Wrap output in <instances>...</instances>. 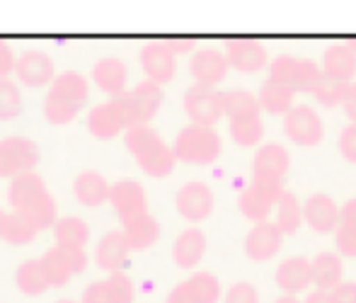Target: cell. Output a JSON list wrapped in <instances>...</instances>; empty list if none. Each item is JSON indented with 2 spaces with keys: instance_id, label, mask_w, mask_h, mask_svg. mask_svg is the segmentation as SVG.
<instances>
[{
  "instance_id": "50",
  "label": "cell",
  "mask_w": 356,
  "mask_h": 303,
  "mask_svg": "<svg viewBox=\"0 0 356 303\" xmlns=\"http://www.w3.org/2000/svg\"><path fill=\"white\" fill-rule=\"evenodd\" d=\"M168 303H189V299L184 296V291H182V286H175L172 291H170V296H168Z\"/></svg>"
},
{
  "instance_id": "14",
  "label": "cell",
  "mask_w": 356,
  "mask_h": 303,
  "mask_svg": "<svg viewBox=\"0 0 356 303\" xmlns=\"http://www.w3.org/2000/svg\"><path fill=\"white\" fill-rule=\"evenodd\" d=\"M175 206H177L179 216L189 224H199V221L209 219L213 211V192L204 182H189L175 196Z\"/></svg>"
},
{
  "instance_id": "24",
  "label": "cell",
  "mask_w": 356,
  "mask_h": 303,
  "mask_svg": "<svg viewBox=\"0 0 356 303\" xmlns=\"http://www.w3.org/2000/svg\"><path fill=\"white\" fill-rule=\"evenodd\" d=\"M303 219L315 233H332L339 228V209L332 196L313 194L303 204Z\"/></svg>"
},
{
  "instance_id": "32",
  "label": "cell",
  "mask_w": 356,
  "mask_h": 303,
  "mask_svg": "<svg viewBox=\"0 0 356 303\" xmlns=\"http://www.w3.org/2000/svg\"><path fill=\"white\" fill-rule=\"evenodd\" d=\"M293 90L277 78H267L259 88V104L269 114H289L293 109Z\"/></svg>"
},
{
  "instance_id": "10",
  "label": "cell",
  "mask_w": 356,
  "mask_h": 303,
  "mask_svg": "<svg viewBox=\"0 0 356 303\" xmlns=\"http://www.w3.org/2000/svg\"><path fill=\"white\" fill-rule=\"evenodd\" d=\"M42 262H44V270H47L51 286L61 289V286H66L75 274H80V272L88 267V255H85V250L54 245L44 252Z\"/></svg>"
},
{
  "instance_id": "4",
  "label": "cell",
  "mask_w": 356,
  "mask_h": 303,
  "mask_svg": "<svg viewBox=\"0 0 356 303\" xmlns=\"http://www.w3.org/2000/svg\"><path fill=\"white\" fill-rule=\"evenodd\" d=\"M220 150H223V141L211 126H184L172 143L175 158L187 165H211L218 160Z\"/></svg>"
},
{
  "instance_id": "48",
  "label": "cell",
  "mask_w": 356,
  "mask_h": 303,
  "mask_svg": "<svg viewBox=\"0 0 356 303\" xmlns=\"http://www.w3.org/2000/svg\"><path fill=\"white\" fill-rule=\"evenodd\" d=\"M339 224L356 226V199H349L347 204L339 209Z\"/></svg>"
},
{
  "instance_id": "13",
  "label": "cell",
  "mask_w": 356,
  "mask_h": 303,
  "mask_svg": "<svg viewBox=\"0 0 356 303\" xmlns=\"http://www.w3.org/2000/svg\"><path fill=\"white\" fill-rule=\"evenodd\" d=\"M88 131L99 141H112L114 136H119L122 131H129V121L124 114L119 100H107V102L97 104L90 109L88 114Z\"/></svg>"
},
{
  "instance_id": "28",
  "label": "cell",
  "mask_w": 356,
  "mask_h": 303,
  "mask_svg": "<svg viewBox=\"0 0 356 303\" xmlns=\"http://www.w3.org/2000/svg\"><path fill=\"white\" fill-rule=\"evenodd\" d=\"M204 252H207V235L199 228H187L177 235L172 245V260L179 270H192L202 262Z\"/></svg>"
},
{
  "instance_id": "36",
  "label": "cell",
  "mask_w": 356,
  "mask_h": 303,
  "mask_svg": "<svg viewBox=\"0 0 356 303\" xmlns=\"http://www.w3.org/2000/svg\"><path fill=\"white\" fill-rule=\"evenodd\" d=\"M303 221V206H300L298 196L293 192H284L277 204V228L284 235H296Z\"/></svg>"
},
{
  "instance_id": "12",
  "label": "cell",
  "mask_w": 356,
  "mask_h": 303,
  "mask_svg": "<svg viewBox=\"0 0 356 303\" xmlns=\"http://www.w3.org/2000/svg\"><path fill=\"white\" fill-rule=\"evenodd\" d=\"M15 75L24 88H47L56 80V63L47 52L29 49V52H22L17 56Z\"/></svg>"
},
{
  "instance_id": "31",
  "label": "cell",
  "mask_w": 356,
  "mask_h": 303,
  "mask_svg": "<svg viewBox=\"0 0 356 303\" xmlns=\"http://www.w3.org/2000/svg\"><path fill=\"white\" fill-rule=\"evenodd\" d=\"M323 73L334 80L352 83V78L356 75V54L347 47V44L330 47L323 59Z\"/></svg>"
},
{
  "instance_id": "21",
  "label": "cell",
  "mask_w": 356,
  "mask_h": 303,
  "mask_svg": "<svg viewBox=\"0 0 356 303\" xmlns=\"http://www.w3.org/2000/svg\"><path fill=\"white\" fill-rule=\"evenodd\" d=\"M92 83L102 90L104 95H109V100L122 98L127 93L129 83V70L127 63L117 56H104L92 65Z\"/></svg>"
},
{
  "instance_id": "37",
  "label": "cell",
  "mask_w": 356,
  "mask_h": 303,
  "mask_svg": "<svg viewBox=\"0 0 356 303\" xmlns=\"http://www.w3.org/2000/svg\"><path fill=\"white\" fill-rule=\"evenodd\" d=\"M22 214L27 216L29 224L37 231L54 228V226L58 224V206L51 194H44V196H39V199H34L29 206H24Z\"/></svg>"
},
{
  "instance_id": "20",
  "label": "cell",
  "mask_w": 356,
  "mask_h": 303,
  "mask_svg": "<svg viewBox=\"0 0 356 303\" xmlns=\"http://www.w3.org/2000/svg\"><path fill=\"white\" fill-rule=\"evenodd\" d=\"M228 68L230 63L225 54L216 52V49H199L189 61V73H192L194 83L207 85V88H216L218 83H223Z\"/></svg>"
},
{
  "instance_id": "8",
  "label": "cell",
  "mask_w": 356,
  "mask_h": 303,
  "mask_svg": "<svg viewBox=\"0 0 356 303\" xmlns=\"http://www.w3.org/2000/svg\"><path fill=\"white\" fill-rule=\"evenodd\" d=\"M184 112L197 126H211L218 124L220 117H225V93L207 85H197L184 93Z\"/></svg>"
},
{
  "instance_id": "16",
  "label": "cell",
  "mask_w": 356,
  "mask_h": 303,
  "mask_svg": "<svg viewBox=\"0 0 356 303\" xmlns=\"http://www.w3.org/2000/svg\"><path fill=\"white\" fill-rule=\"evenodd\" d=\"M225 59L230 68L240 73H257L267 65V49L257 39L250 37H233L225 44Z\"/></svg>"
},
{
  "instance_id": "19",
  "label": "cell",
  "mask_w": 356,
  "mask_h": 303,
  "mask_svg": "<svg viewBox=\"0 0 356 303\" xmlns=\"http://www.w3.org/2000/svg\"><path fill=\"white\" fill-rule=\"evenodd\" d=\"M289 165H291L289 150L279 143H267L257 150V155H254L252 175H254V180L284 185L286 175H289Z\"/></svg>"
},
{
  "instance_id": "30",
  "label": "cell",
  "mask_w": 356,
  "mask_h": 303,
  "mask_svg": "<svg viewBox=\"0 0 356 303\" xmlns=\"http://www.w3.org/2000/svg\"><path fill=\"white\" fill-rule=\"evenodd\" d=\"M122 231H124V235H127L131 250H145V247L155 245L160 238V224H158V219L150 214L136 216V219H131V221H124Z\"/></svg>"
},
{
  "instance_id": "47",
  "label": "cell",
  "mask_w": 356,
  "mask_h": 303,
  "mask_svg": "<svg viewBox=\"0 0 356 303\" xmlns=\"http://www.w3.org/2000/svg\"><path fill=\"white\" fill-rule=\"evenodd\" d=\"M344 114L352 119V124H356V83H349L347 98H344Z\"/></svg>"
},
{
  "instance_id": "1",
  "label": "cell",
  "mask_w": 356,
  "mask_h": 303,
  "mask_svg": "<svg viewBox=\"0 0 356 303\" xmlns=\"http://www.w3.org/2000/svg\"><path fill=\"white\" fill-rule=\"evenodd\" d=\"M88 78L83 73L78 70L58 73L44 98V117L54 126L68 124L83 112V107L88 104Z\"/></svg>"
},
{
  "instance_id": "43",
  "label": "cell",
  "mask_w": 356,
  "mask_h": 303,
  "mask_svg": "<svg viewBox=\"0 0 356 303\" xmlns=\"http://www.w3.org/2000/svg\"><path fill=\"white\" fill-rule=\"evenodd\" d=\"M165 47L177 56V54H189L192 49H197V39L187 37V34H170V37H163Z\"/></svg>"
},
{
  "instance_id": "52",
  "label": "cell",
  "mask_w": 356,
  "mask_h": 303,
  "mask_svg": "<svg viewBox=\"0 0 356 303\" xmlns=\"http://www.w3.org/2000/svg\"><path fill=\"white\" fill-rule=\"evenodd\" d=\"M277 303H303V301H298L296 296H289V294H286V296H282V299H277Z\"/></svg>"
},
{
  "instance_id": "35",
  "label": "cell",
  "mask_w": 356,
  "mask_h": 303,
  "mask_svg": "<svg viewBox=\"0 0 356 303\" xmlns=\"http://www.w3.org/2000/svg\"><path fill=\"white\" fill-rule=\"evenodd\" d=\"M54 235H56V245L73 247V250H85L90 240V228L80 216H63L58 224L54 226Z\"/></svg>"
},
{
  "instance_id": "38",
  "label": "cell",
  "mask_w": 356,
  "mask_h": 303,
  "mask_svg": "<svg viewBox=\"0 0 356 303\" xmlns=\"http://www.w3.org/2000/svg\"><path fill=\"white\" fill-rule=\"evenodd\" d=\"M39 231L29 224V219L22 214V211H10L8 214V224H5V235L3 240L10 242V245H27L37 238Z\"/></svg>"
},
{
  "instance_id": "17",
  "label": "cell",
  "mask_w": 356,
  "mask_h": 303,
  "mask_svg": "<svg viewBox=\"0 0 356 303\" xmlns=\"http://www.w3.org/2000/svg\"><path fill=\"white\" fill-rule=\"evenodd\" d=\"M141 68L145 73V80H153L158 85H165L175 78V70H177V56L165 47L163 39L158 42H150L141 49Z\"/></svg>"
},
{
  "instance_id": "51",
  "label": "cell",
  "mask_w": 356,
  "mask_h": 303,
  "mask_svg": "<svg viewBox=\"0 0 356 303\" xmlns=\"http://www.w3.org/2000/svg\"><path fill=\"white\" fill-rule=\"evenodd\" d=\"M5 224H8V211L0 209V240H3V235H5Z\"/></svg>"
},
{
  "instance_id": "41",
  "label": "cell",
  "mask_w": 356,
  "mask_h": 303,
  "mask_svg": "<svg viewBox=\"0 0 356 303\" xmlns=\"http://www.w3.org/2000/svg\"><path fill=\"white\" fill-rule=\"evenodd\" d=\"M334 240H337V250L344 257H356V226H344L334 231Z\"/></svg>"
},
{
  "instance_id": "11",
  "label": "cell",
  "mask_w": 356,
  "mask_h": 303,
  "mask_svg": "<svg viewBox=\"0 0 356 303\" xmlns=\"http://www.w3.org/2000/svg\"><path fill=\"white\" fill-rule=\"evenodd\" d=\"M284 129H286V136H289L296 146H300V148H313L325 136L323 119H320L318 112H315L313 107H308V104H296V107L286 114Z\"/></svg>"
},
{
  "instance_id": "49",
  "label": "cell",
  "mask_w": 356,
  "mask_h": 303,
  "mask_svg": "<svg viewBox=\"0 0 356 303\" xmlns=\"http://www.w3.org/2000/svg\"><path fill=\"white\" fill-rule=\"evenodd\" d=\"M303 303H334V299H332V291L315 289L313 294H308V299H305Z\"/></svg>"
},
{
  "instance_id": "46",
  "label": "cell",
  "mask_w": 356,
  "mask_h": 303,
  "mask_svg": "<svg viewBox=\"0 0 356 303\" xmlns=\"http://www.w3.org/2000/svg\"><path fill=\"white\" fill-rule=\"evenodd\" d=\"M334 303H356V281H342L332 291Z\"/></svg>"
},
{
  "instance_id": "26",
  "label": "cell",
  "mask_w": 356,
  "mask_h": 303,
  "mask_svg": "<svg viewBox=\"0 0 356 303\" xmlns=\"http://www.w3.org/2000/svg\"><path fill=\"white\" fill-rule=\"evenodd\" d=\"M109 192L112 185L97 170H83L73 182V194L83 206H102L109 201Z\"/></svg>"
},
{
  "instance_id": "54",
  "label": "cell",
  "mask_w": 356,
  "mask_h": 303,
  "mask_svg": "<svg viewBox=\"0 0 356 303\" xmlns=\"http://www.w3.org/2000/svg\"><path fill=\"white\" fill-rule=\"evenodd\" d=\"M56 303H80V301H73V299H61V301H56Z\"/></svg>"
},
{
  "instance_id": "23",
  "label": "cell",
  "mask_w": 356,
  "mask_h": 303,
  "mask_svg": "<svg viewBox=\"0 0 356 303\" xmlns=\"http://www.w3.org/2000/svg\"><path fill=\"white\" fill-rule=\"evenodd\" d=\"M129 252H131V247H129L124 231H109V233L102 235L97 247H95V262H97L99 270L114 274V272H122V267L127 265Z\"/></svg>"
},
{
  "instance_id": "53",
  "label": "cell",
  "mask_w": 356,
  "mask_h": 303,
  "mask_svg": "<svg viewBox=\"0 0 356 303\" xmlns=\"http://www.w3.org/2000/svg\"><path fill=\"white\" fill-rule=\"evenodd\" d=\"M347 47L356 54V34H354V37H349V39H347Z\"/></svg>"
},
{
  "instance_id": "44",
  "label": "cell",
  "mask_w": 356,
  "mask_h": 303,
  "mask_svg": "<svg viewBox=\"0 0 356 303\" xmlns=\"http://www.w3.org/2000/svg\"><path fill=\"white\" fill-rule=\"evenodd\" d=\"M339 153L344 155V160L356 165V124L347 126L339 136Z\"/></svg>"
},
{
  "instance_id": "34",
  "label": "cell",
  "mask_w": 356,
  "mask_h": 303,
  "mask_svg": "<svg viewBox=\"0 0 356 303\" xmlns=\"http://www.w3.org/2000/svg\"><path fill=\"white\" fill-rule=\"evenodd\" d=\"M179 286H182L189 303H218L220 299V281L211 272H197Z\"/></svg>"
},
{
  "instance_id": "45",
  "label": "cell",
  "mask_w": 356,
  "mask_h": 303,
  "mask_svg": "<svg viewBox=\"0 0 356 303\" xmlns=\"http://www.w3.org/2000/svg\"><path fill=\"white\" fill-rule=\"evenodd\" d=\"M15 65H17V59H15L13 49L8 42L0 39V78H10V73H15Z\"/></svg>"
},
{
  "instance_id": "18",
  "label": "cell",
  "mask_w": 356,
  "mask_h": 303,
  "mask_svg": "<svg viewBox=\"0 0 356 303\" xmlns=\"http://www.w3.org/2000/svg\"><path fill=\"white\" fill-rule=\"evenodd\" d=\"M109 204L114 206L119 221H131L136 216L148 214V199H145V189L134 180H122L112 185L109 192Z\"/></svg>"
},
{
  "instance_id": "29",
  "label": "cell",
  "mask_w": 356,
  "mask_h": 303,
  "mask_svg": "<svg viewBox=\"0 0 356 303\" xmlns=\"http://www.w3.org/2000/svg\"><path fill=\"white\" fill-rule=\"evenodd\" d=\"M15 284L22 291L24 296H42L51 289V281H49V274L44 270L42 260H27L17 267L15 272Z\"/></svg>"
},
{
  "instance_id": "7",
  "label": "cell",
  "mask_w": 356,
  "mask_h": 303,
  "mask_svg": "<svg viewBox=\"0 0 356 303\" xmlns=\"http://www.w3.org/2000/svg\"><path fill=\"white\" fill-rule=\"evenodd\" d=\"M269 78L282 80L293 93H313L318 80L323 78V68L310 59L296 56H279L272 61Z\"/></svg>"
},
{
  "instance_id": "6",
  "label": "cell",
  "mask_w": 356,
  "mask_h": 303,
  "mask_svg": "<svg viewBox=\"0 0 356 303\" xmlns=\"http://www.w3.org/2000/svg\"><path fill=\"white\" fill-rule=\"evenodd\" d=\"M39 163V146L27 136H8L0 141V180L32 173Z\"/></svg>"
},
{
  "instance_id": "9",
  "label": "cell",
  "mask_w": 356,
  "mask_h": 303,
  "mask_svg": "<svg viewBox=\"0 0 356 303\" xmlns=\"http://www.w3.org/2000/svg\"><path fill=\"white\" fill-rule=\"evenodd\" d=\"M284 192V185H277V182L252 180V185L240 194V211H243L245 219L262 224V221L269 219L274 204H279Z\"/></svg>"
},
{
  "instance_id": "25",
  "label": "cell",
  "mask_w": 356,
  "mask_h": 303,
  "mask_svg": "<svg viewBox=\"0 0 356 303\" xmlns=\"http://www.w3.org/2000/svg\"><path fill=\"white\" fill-rule=\"evenodd\" d=\"M44 194H49L47 182H44V178L37 170L17 175L8 185V204L13 206V211H22L24 206H29L34 199H39Z\"/></svg>"
},
{
  "instance_id": "22",
  "label": "cell",
  "mask_w": 356,
  "mask_h": 303,
  "mask_svg": "<svg viewBox=\"0 0 356 303\" xmlns=\"http://www.w3.org/2000/svg\"><path fill=\"white\" fill-rule=\"evenodd\" d=\"M282 238L284 233L277 228V224H254V228L250 231L248 240H245V252H248L250 260L254 262H267L272 257H277V252L282 250Z\"/></svg>"
},
{
  "instance_id": "15",
  "label": "cell",
  "mask_w": 356,
  "mask_h": 303,
  "mask_svg": "<svg viewBox=\"0 0 356 303\" xmlns=\"http://www.w3.org/2000/svg\"><path fill=\"white\" fill-rule=\"evenodd\" d=\"M134 299H136V289L131 279L124 272H114L107 279L85 286L80 303H134Z\"/></svg>"
},
{
  "instance_id": "5",
  "label": "cell",
  "mask_w": 356,
  "mask_h": 303,
  "mask_svg": "<svg viewBox=\"0 0 356 303\" xmlns=\"http://www.w3.org/2000/svg\"><path fill=\"white\" fill-rule=\"evenodd\" d=\"M117 100L122 104L124 114H127L129 129H134V126H148V121L163 107L165 93L163 85L153 83V80H143V83H138L134 90H127Z\"/></svg>"
},
{
  "instance_id": "3",
  "label": "cell",
  "mask_w": 356,
  "mask_h": 303,
  "mask_svg": "<svg viewBox=\"0 0 356 303\" xmlns=\"http://www.w3.org/2000/svg\"><path fill=\"white\" fill-rule=\"evenodd\" d=\"M225 117L230 124V136L243 148H252L262 141V104L248 90H233L225 93Z\"/></svg>"
},
{
  "instance_id": "33",
  "label": "cell",
  "mask_w": 356,
  "mask_h": 303,
  "mask_svg": "<svg viewBox=\"0 0 356 303\" xmlns=\"http://www.w3.org/2000/svg\"><path fill=\"white\" fill-rule=\"evenodd\" d=\"M342 257L334 252H320L313 260V284L323 291H334L342 284Z\"/></svg>"
},
{
  "instance_id": "42",
  "label": "cell",
  "mask_w": 356,
  "mask_h": 303,
  "mask_svg": "<svg viewBox=\"0 0 356 303\" xmlns=\"http://www.w3.org/2000/svg\"><path fill=\"white\" fill-rule=\"evenodd\" d=\"M225 303H259V294L250 281H238L228 289Z\"/></svg>"
},
{
  "instance_id": "39",
  "label": "cell",
  "mask_w": 356,
  "mask_h": 303,
  "mask_svg": "<svg viewBox=\"0 0 356 303\" xmlns=\"http://www.w3.org/2000/svg\"><path fill=\"white\" fill-rule=\"evenodd\" d=\"M347 90H349V83H344V80H334V78H330V75L323 73V78H320L318 85H315L313 95H315V100L323 104V107L332 109V107L344 104Z\"/></svg>"
},
{
  "instance_id": "27",
  "label": "cell",
  "mask_w": 356,
  "mask_h": 303,
  "mask_svg": "<svg viewBox=\"0 0 356 303\" xmlns=\"http://www.w3.org/2000/svg\"><path fill=\"white\" fill-rule=\"evenodd\" d=\"M277 284L289 296H296L313 284V262L305 257H291L277 270Z\"/></svg>"
},
{
  "instance_id": "2",
  "label": "cell",
  "mask_w": 356,
  "mask_h": 303,
  "mask_svg": "<svg viewBox=\"0 0 356 303\" xmlns=\"http://www.w3.org/2000/svg\"><path fill=\"white\" fill-rule=\"evenodd\" d=\"M124 146L150 178H168L175 170L177 158H175L172 148L150 126H134V129L124 131Z\"/></svg>"
},
{
  "instance_id": "40",
  "label": "cell",
  "mask_w": 356,
  "mask_h": 303,
  "mask_svg": "<svg viewBox=\"0 0 356 303\" xmlns=\"http://www.w3.org/2000/svg\"><path fill=\"white\" fill-rule=\"evenodd\" d=\"M22 114V95L15 80L0 78V119L8 121Z\"/></svg>"
}]
</instances>
